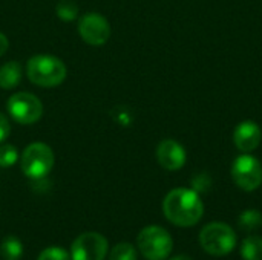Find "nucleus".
Masks as SVG:
<instances>
[{
	"label": "nucleus",
	"instance_id": "nucleus-1",
	"mask_svg": "<svg viewBox=\"0 0 262 260\" xmlns=\"http://www.w3.org/2000/svg\"><path fill=\"white\" fill-rule=\"evenodd\" d=\"M163 213L177 227L196 225L204 215V204L193 188H175L167 193L163 202Z\"/></svg>",
	"mask_w": 262,
	"mask_h": 260
},
{
	"label": "nucleus",
	"instance_id": "nucleus-2",
	"mask_svg": "<svg viewBox=\"0 0 262 260\" xmlns=\"http://www.w3.org/2000/svg\"><path fill=\"white\" fill-rule=\"evenodd\" d=\"M28 78L41 87H54L66 78V66L52 55H35L26 66Z\"/></svg>",
	"mask_w": 262,
	"mask_h": 260
},
{
	"label": "nucleus",
	"instance_id": "nucleus-3",
	"mask_svg": "<svg viewBox=\"0 0 262 260\" xmlns=\"http://www.w3.org/2000/svg\"><path fill=\"white\" fill-rule=\"evenodd\" d=\"M200 245L210 256H227L236 247V233L227 224L212 222L201 230Z\"/></svg>",
	"mask_w": 262,
	"mask_h": 260
},
{
	"label": "nucleus",
	"instance_id": "nucleus-4",
	"mask_svg": "<svg viewBox=\"0 0 262 260\" xmlns=\"http://www.w3.org/2000/svg\"><path fill=\"white\" fill-rule=\"evenodd\" d=\"M137 244L140 253L147 260H166L173 250L172 236L158 225L143 228L138 234Z\"/></svg>",
	"mask_w": 262,
	"mask_h": 260
},
{
	"label": "nucleus",
	"instance_id": "nucleus-5",
	"mask_svg": "<svg viewBox=\"0 0 262 260\" xmlns=\"http://www.w3.org/2000/svg\"><path fill=\"white\" fill-rule=\"evenodd\" d=\"M54 166V153L43 143H32L21 155V170L31 179H43Z\"/></svg>",
	"mask_w": 262,
	"mask_h": 260
},
{
	"label": "nucleus",
	"instance_id": "nucleus-6",
	"mask_svg": "<svg viewBox=\"0 0 262 260\" xmlns=\"http://www.w3.org/2000/svg\"><path fill=\"white\" fill-rule=\"evenodd\" d=\"M232 178L241 190L255 192L262 184L261 162L249 153L238 156L232 166Z\"/></svg>",
	"mask_w": 262,
	"mask_h": 260
},
{
	"label": "nucleus",
	"instance_id": "nucleus-7",
	"mask_svg": "<svg viewBox=\"0 0 262 260\" xmlns=\"http://www.w3.org/2000/svg\"><path fill=\"white\" fill-rule=\"evenodd\" d=\"M8 112L17 123L32 124L40 120L43 113V106L35 95L28 92H18L9 98Z\"/></svg>",
	"mask_w": 262,
	"mask_h": 260
},
{
	"label": "nucleus",
	"instance_id": "nucleus-8",
	"mask_svg": "<svg viewBox=\"0 0 262 260\" xmlns=\"http://www.w3.org/2000/svg\"><path fill=\"white\" fill-rule=\"evenodd\" d=\"M107 253V241L98 233L80 234L71 247L72 260H103Z\"/></svg>",
	"mask_w": 262,
	"mask_h": 260
},
{
	"label": "nucleus",
	"instance_id": "nucleus-9",
	"mask_svg": "<svg viewBox=\"0 0 262 260\" xmlns=\"http://www.w3.org/2000/svg\"><path fill=\"white\" fill-rule=\"evenodd\" d=\"M78 32L86 43H89L92 46H100L109 40L111 26L103 15H100L97 12H89L80 18Z\"/></svg>",
	"mask_w": 262,
	"mask_h": 260
},
{
	"label": "nucleus",
	"instance_id": "nucleus-10",
	"mask_svg": "<svg viewBox=\"0 0 262 260\" xmlns=\"http://www.w3.org/2000/svg\"><path fill=\"white\" fill-rule=\"evenodd\" d=\"M157 159L163 169L175 172V170H180L186 164L187 153L178 141L164 139L163 143H160L157 149Z\"/></svg>",
	"mask_w": 262,
	"mask_h": 260
},
{
	"label": "nucleus",
	"instance_id": "nucleus-11",
	"mask_svg": "<svg viewBox=\"0 0 262 260\" xmlns=\"http://www.w3.org/2000/svg\"><path fill=\"white\" fill-rule=\"evenodd\" d=\"M262 130L255 121H243L238 124L233 133V141L238 150L244 153H250L258 149L261 144Z\"/></svg>",
	"mask_w": 262,
	"mask_h": 260
},
{
	"label": "nucleus",
	"instance_id": "nucleus-12",
	"mask_svg": "<svg viewBox=\"0 0 262 260\" xmlns=\"http://www.w3.org/2000/svg\"><path fill=\"white\" fill-rule=\"evenodd\" d=\"M21 80V66L18 61H8L0 67V87L12 89Z\"/></svg>",
	"mask_w": 262,
	"mask_h": 260
},
{
	"label": "nucleus",
	"instance_id": "nucleus-13",
	"mask_svg": "<svg viewBox=\"0 0 262 260\" xmlns=\"http://www.w3.org/2000/svg\"><path fill=\"white\" fill-rule=\"evenodd\" d=\"M0 251L5 260H20L23 256V244L15 236H8L0 244Z\"/></svg>",
	"mask_w": 262,
	"mask_h": 260
},
{
	"label": "nucleus",
	"instance_id": "nucleus-14",
	"mask_svg": "<svg viewBox=\"0 0 262 260\" xmlns=\"http://www.w3.org/2000/svg\"><path fill=\"white\" fill-rule=\"evenodd\" d=\"M241 254L244 260H262V238H247L241 245Z\"/></svg>",
	"mask_w": 262,
	"mask_h": 260
},
{
	"label": "nucleus",
	"instance_id": "nucleus-15",
	"mask_svg": "<svg viewBox=\"0 0 262 260\" xmlns=\"http://www.w3.org/2000/svg\"><path fill=\"white\" fill-rule=\"evenodd\" d=\"M238 224L243 230L246 231H253L258 230L262 225V215L258 210H246L241 213Z\"/></svg>",
	"mask_w": 262,
	"mask_h": 260
},
{
	"label": "nucleus",
	"instance_id": "nucleus-16",
	"mask_svg": "<svg viewBox=\"0 0 262 260\" xmlns=\"http://www.w3.org/2000/svg\"><path fill=\"white\" fill-rule=\"evenodd\" d=\"M109 260H137V250L130 244L121 242L112 248Z\"/></svg>",
	"mask_w": 262,
	"mask_h": 260
},
{
	"label": "nucleus",
	"instance_id": "nucleus-17",
	"mask_svg": "<svg viewBox=\"0 0 262 260\" xmlns=\"http://www.w3.org/2000/svg\"><path fill=\"white\" fill-rule=\"evenodd\" d=\"M57 15L64 20V21H71L74 18H77L78 15V6L71 2V0H61L57 5Z\"/></svg>",
	"mask_w": 262,
	"mask_h": 260
},
{
	"label": "nucleus",
	"instance_id": "nucleus-18",
	"mask_svg": "<svg viewBox=\"0 0 262 260\" xmlns=\"http://www.w3.org/2000/svg\"><path fill=\"white\" fill-rule=\"evenodd\" d=\"M37 260H72L71 259V254L64 250V248H60V247H49V248H45L38 259Z\"/></svg>",
	"mask_w": 262,
	"mask_h": 260
},
{
	"label": "nucleus",
	"instance_id": "nucleus-19",
	"mask_svg": "<svg viewBox=\"0 0 262 260\" xmlns=\"http://www.w3.org/2000/svg\"><path fill=\"white\" fill-rule=\"evenodd\" d=\"M18 159V153L14 146L0 147V167H11Z\"/></svg>",
	"mask_w": 262,
	"mask_h": 260
},
{
	"label": "nucleus",
	"instance_id": "nucleus-20",
	"mask_svg": "<svg viewBox=\"0 0 262 260\" xmlns=\"http://www.w3.org/2000/svg\"><path fill=\"white\" fill-rule=\"evenodd\" d=\"M9 132H11V126H9V121L6 120L5 115L0 113V143L5 141L8 136H9Z\"/></svg>",
	"mask_w": 262,
	"mask_h": 260
},
{
	"label": "nucleus",
	"instance_id": "nucleus-21",
	"mask_svg": "<svg viewBox=\"0 0 262 260\" xmlns=\"http://www.w3.org/2000/svg\"><path fill=\"white\" fill-rule=\"evenodd\" d=\"M8 46H9V43H8V38H6V35L5 34H2L0 32V57L8 51Z\"/></svg>",
	"mask_w": 262,
	"mask_h": 260
},
{
	"label": "nucleus",
	"instance_id": "nucleus-22",
	"mask_svg": "<svg viewBox=\"0 0 262 260\" xmlns=\"http://www.w3.org/2000/svg\"><path fill=\"white\" fill-rule=\"evenodd\" d=\"M170 260H193V259H192V257H189V256L180 254V256H175V257H172Z\"/></svg>",
	"mask_w": 262,
	"mask_h": 260
}]
</instances>
